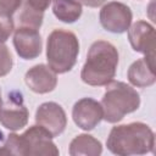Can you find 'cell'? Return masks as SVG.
Instances as JSON below:
<instances>
[{
  "label": "cell",
  "mask_w": 156,
  "mask_h": 156,
  "mask_svg": "<svg viewBox=\"0 0 156 156\" xmlns=\"http://www.w3.org/2000/svg\"><path fill=\"white\" fill-rule=\"evenodd\" d=\"M43 17H44V12L35 10L27 1H24L22 6V11L18 15L20 26L39 29L43 23Z\"/></svg>",
  "instance_id": "cell-16"
},
{
  "label": "cell",
  "mask_w": 156,
  "mask_h": 156,
  "mask_svg": "<svg viewBox=\"0 0 156 156\" xmlns=\"http://www.w3.org/2000/svg\"><path fill=\"white\" fill-rule=\"evenodd\" d=\"M118 65L117 49L108 41L98 40L91 44L87 61L82 68V80L93 87L107 85L113 80Z\"/></svg>",
  "instance_id": "cell-2"
},
{
  "label": "cell",
  "mask_w": 156,
  "mask_h": 156,
  "mask_svg": "<svg viewBox=\"0 0 156 156\" xmlns=\"http://www.w3.org/2000/svg\"><path fill=\"white\" fill-rule=\"evenodd\" d=\"M26 1H27L32 7H34L35 10L44 12V11L50 6V4H51L54 0H26Z\"/></svg>",
  "instance_id": "cell-20"
},
{
  "label": "cell",
  "mask_w": 156,
  "mask_h": 156,
  "mask_svg": "<svg viewBox=\"0 0 156 156\" xmlns=\"http://www.w3.org/2000/svg\"><path fill=\"white\" fill-rule=\"evenodd\" d=\"M52 135L40 126H32L23 134H10L0 149V155H58L56 145L52 143Z\"/></svg>",
  "instance_id": "cell-3"
},
{
  "label": "cell",
  "mask_w": 156,
  "mask_h": 156,
  "mask_svg": "<svg viewBox=\"0 0 156 156\" xmlns=\"http://www.w3.org/2000/svg\"><path fill=\"white\" fill-rule=\"evenodd\" d=\"M102 151L101 143L88 134H80L71 143V155H100Z\"/></svg>",
  "instance_id": "cell-15"
},
{
  "label": "cell",
  "mask_w": 156,
  "mask_h": 156,
  "mask_svg": "<svg viewBox=\"0 0 156 156\" xmlns=\"http://www.w3.org/2000/svg\"><path fill=\"white\" fill-rule=\"evenodd\" d=\"M13 45L17 55L23 60H33L41 52V37L35 28L20 26L15 29Z\"/></svg>",
  "instance_id": "cell-11"
},
{
  "label": "cell",
  "mask_w": 156,
  "mask_h": 156,
  "mask_svg": "<svg viewBox=\"0 0 156 156\" xmlns=\"http://www.w3.org/2000/svg\"><path fill=\"white\" fill-rule=\"evenodd\" d=\"M22 5V0H0V12L13 16Z\"/></svg>",
  "instance_id": "cell-19"
},
{
  "label": "cell",
  "mask_w": 156,
  "mask_h": 156,
  "mask_svg": "<svg viewBox=\"0 0 156 156\" xmlns=\"http://www.w3.org/2000/svg\"><path fill=\"white\" fill-rule=\"evenodd\" d=\"M104 117L110 123L119 122L127 113L134 112L140 105L136 90L123 82L111 80L101 100Z\"/></svg>",
  "instance_id": "cell-5"
},
{
  "label": "cell",
  "mask_w": 156,
  "mask_h": 156,
  "mask_svg": "<svg viewBox=\"0 0 156 156\" xmlns=\"http://www.w3.org/2000/svg\"><path fill=\"white\" fill-rule=\"evenodd\" d=\"M79 1L89 7H98L105 2V0H79Z\"/></svg>",
  "instance_id": "cell-21"
},
{
  "label": "cell",
  "mask_w": 156,
  "mask_h": 156,
  "mask_svg": "<svg viewBox=\"0 0 156 156\" xmlns=\"http://www.w3.org/2000/svg\"><path fill=\"white\" fill-rule=\"evenodd\" d=\"M79 52V41L74 33L55 29L46 41L48 66L55 73H66L73 68Z\"/></svg>",
  "instance_id": "cell-4"
},
{
  "label": "cell",
  "mask_w": 156,
  "mask_h": 156,
  "mask_svg": "<svg viewBox=\"0 0 156 156\" xmlns=\"http://www.w3.org/2000/svg\"><path fill=\"white\" fill-rule=\"evenodd\" d=\"M106 145L115 155H144L154 150L155 136L149 126L134 122L113 127L110 132Z\"/></svg>",
  "instance_id": "cell-1"
},
{
  "label": "cell",
  "mask_w": 156,
  "mask_h": 156,
  "mask_svg": "<svg viewBox=\"0 0 156 156\" xmlns=\"http://www.w3.org/2000/svg\"><path fill=\"white\" fill-rule=\"evenodd\" d=\"M24 82L32 91L38 94H46L55 89L57 84V77L49 66L37 65L27 71Z\"/></svg>",
  "instance_id": "cell-12"
},
{
  "label": "cell",
  "mask_w": 156,
  "mask_h": 156,
  "mask_svg": "<svg viewBox=\"0 0 156 156\" xmlns=\"http://www.w3.org/2000/svg\"><path fill=\"white\" fill-rule=\"evenodd\" d=\"M15 30V23L11 15L0 12V43H5L12 32Z\"/></svg>",
  "instance_id": "cell-17"
},
{
  "label": "cell",
  "mask_w": 156,
  "mask_h": 156,
  "mask_svg": "<svg viewBox=\"0 0 156 156\" xmlns=\"http://www.w3.org/2000/svg\"><path fill=\"white\" fill-rule=\"evenodd\" d=\"M128 39L132 48L145 55V58L155 65V48H156V35L155 29L151 24L145 21L135 22L130 28H128Z\"/></svg>",
  "instance_id": "cell-7"
},
{
  "label": "cell",
  "mask_w": 156,
  "mask_h": 156,
  "mask_svg": "<svg viewBox=\"0 0 156 156\" xmlns=\"http://www.w3.org/2000/svg\"><path fill=\"white\" fill-rule=\"evenodd\" d=\"M72 117L79 128L84 130H91L100 123L104 117L102 106L100 102L91 98H83L74 104Z\"/></svg>",
  "instance_id": "cell-10"
},
{
  "label": "cell",
  "mask_w": 156,
  "mask_h": 156,
  "mask_svg": "<svg viewBox=\"0 0 156 156\" xmlns=\"http://www.w3.org/2000/svg\"><path fill=\"white\" fill-rule=\"evenodd\" d=\"M0 101H1V91H0Z\"/></svg>",
  "instance_id": "cell-22"
},
{
  "label": "cell",
  "mask_w": 156,
  "mask_h": 156,
  "mask_svg": "<svg viewBox=\"0 0 156 156\" xmlns=\"http://www.w3.org/2000/svg\"><path fill=\"white\" fill-rule=\"evenodd\" d=\"M27 122L28 110L23 102V96L20 91L12 90L6 99L0 101V123L10 130H18L26 127Z\"/></svg>",
  "instance_id": "cell-6"
},
{
  "label": "cell",
  "mask_w": 156,
  "mask_h": 156,
  "mask_svg": "<svg viewBox=\"0 0 156 156\" xmlns=\"http://www.w3.org/2000/svg\"><path fill=\"white\" fill-rule=\"evenodd\" d=\"M12 68V56L7 46L0 43V77L6 76Z\"/></svg>",
  "instance_id": "cell-18"
},
{
  "label": "cell",
  "mask_w": 156,
  "mask_h": 156,
  "mask_svg": "<svg viewBox=\"0 0 156 156\" xmlns=\"http://www.w3.org/2000/svg\"><path fill=\"white\" fill-rule=\"evenodd\" d=\"M35 122L38 126L48 130L52 138L60 135L67 124L63 108L56 102H44L35 112Z\"/></svg>",
  "instance_id": "cell-9"
},
{
  "label": "cell",
  "mask_w": 156,
  "mask_h": 156,
  "mask_svg": "<svg viewBox=\"0 0 156 156\" xmlns=\"http://www.w3.org/2000/svg\"><path fill=\"white\" fill-rule=\"evenodd\" d=\"M128 79L133 85L138 88L152 85L156 80L155 65L150 63L145 57L136 60L128 69Z\"/></svg>",
  "instance_id": "cell-13"
},
{
  "label": "cell",
  "mask_w": 156,
  "mask_h": 156,
  "mask_svg": "<svg viewBox=\"0 0 156 156\" xmlns=\"http://www.w3.org/2000/svg\"><path fill=\"white\" fill-rule=\"evenodd\" d=\"M130 22L132 11L122 2L111 1L100 11V23L108 32L121 34L129 28Z\"/></svg>",
  "instance_id": "cell-8"
},
{
  "label": "cell",
  "mask_w": 156,
  "mask_h": 156,
  "mask_svg": "<svg viewBox=\"0 0 156 156\" xmlns=\"http://www.w3.org/2000/svg\"><path fill=\"white\" fill-rule=\"evenodd\" d=\"M54 15L65 23L76 22L82 15V5L77 0H54Z\"/></svg>",
  "instance_id": "cell-14"
}]
</instances>
